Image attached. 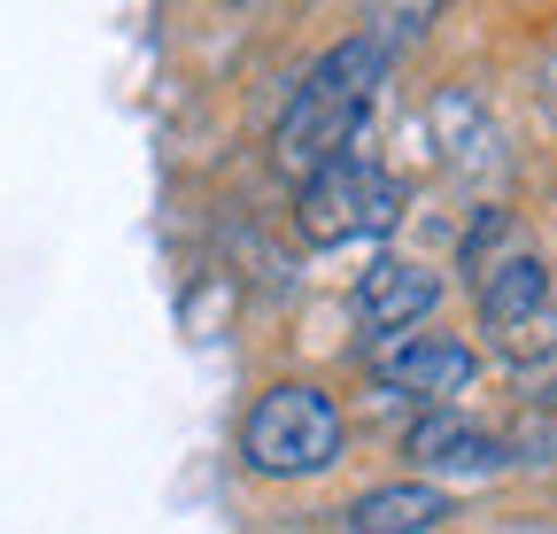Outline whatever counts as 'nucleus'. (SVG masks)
<instances>
[{
    "label": "nucleus",
    "instance_id": "1",
    "mask_svg": "<svg viewBox=\"0 0 557 534\" xmlns=\"http://www.w3.org/2000/svg\"><path fill=\"white\" fill-rule=\"evenodd\" d=\"M387 78V47L380 39H341L333 54H318V71L295 86L287 116H278V163L287 171H325L341 156H357V132L372 116V94Z\"/></svg>",
    "mask_w": 557,
    "mask_h": 534
},
{
    "label": "nucleus",
    "instance_id": "2",
    "mask_svg": "<svg viewBox=\"0 0 557 534\" xmlns=\"http://www.w3.org/2000/svg\"><path fill=\"white\" fill-rule=\"evenodd\" d=\"M240 457L263 481H310L341 457V403L310 380H287L256 395V411L240 419Z\"/></svg>",
    "mask_w": 557,
    "mask_h": 534
},
{
    "label": "nucleus",
    "instance_id": "3",
    "mask_svg": "<svg viewBox=\"0 0 557 534\" xmlns=\"http://www.w3.org/2000/svg\"><path fill=\"white\" fill-rule=\"evenodd\" d=\"M403 210V186L395 171H380L372 156H341L325 171L302 178V233L310 240H364V233H387Z\"/></svg>",
    "mask_w": 557,
    "mask_h": 534
},
{
    "label": "nucleus",
    "instance_id": "4",
    "mask_svg": "<svg viewBox=\"0 0 557 534\" xmlns=\"http://www.w3.org/2000/svg\"><path fill=\"white\" fill-rule=\"evenodd\" d=\"M472 349L457 341V333H403V341L380 349V380L395 395H426V403H449V395L472 387Z\"/></svg>",
    "mask_w": 557,
    "mask_h": 534
},
{
    "label": "nucleus",
    "instance_id": "5",
    "mask_svg": "<svg viewBox=\"0 0 557 534\" xmlns=\"http://www.w3.org/2000/svg\"><path fill=\"white\" fill-rule=\"evenodd\" d=\"M403 449L426 464V473H496V464L511 457V442H496L487 426H472L465 411H426V419L403 434Z\"/></svg>",
    "mask_w": 557,
    "mask_h": 534
},
{
    "label": "nucleus",
    "instance_id": "6",
    "mask_svg": "<svg viewBox=\"0 0 557 534\" xmlns=\"http://www.w3.org/2000/svg\"><path fill=\"white\" fill-rule=\"evenodd\" d=\"M472 302H480V318L487 325H527L542 302H549V272H542V256L519 240V248H504V256H487L480 272H472Z\"/></svg>",
    "mask_w": 557,
    "mask_h": 534
},
{
    "label": "nucleus",
    "instance_id": "7",
    "mask_svg": "<svg viewBox=\"0 0 557 534\" xmlns=\"http://www.w3.org/2000/svg\"><path fill=\"white\" fill-rule=\"evenodd\" d=\"M434 302H442V280L426 272V263H403V256L357 280V318L380 325V333H395V341H403V325H418Z\"/></svg>",
    "mask_w": 557,
    "mask_h": 534
},
{
    "label": "nucleus",
    "instance_id": "8",
    "mask_svg": "<svg viewBox=\"0 0 557 534\" xmlns=\"http://www.w3.org/2000/svg\"><path fill=\"white\" fill-rule=\"evenodd\" d=\"M434 519H449V496L426 481H387L348 504V534H426Z\"/></svg>",
    "mask_w": 557,
    "mask_h": 534
},
{
    "label": "nucleus",
    "instance_id": "9",
    "mask_svg": "<svg viewBox=\"0 0 557 534\" xmlns=\"http://www.w3.org/2000/svg\"><path fill=\"white\" fill-rule=\"evenodd\" d=\"M542 101H549V116H557V62H549V86H542Z\"/></svg>",
    "mask_w": 557,
    "mask_h": 534
}]
</instances>
